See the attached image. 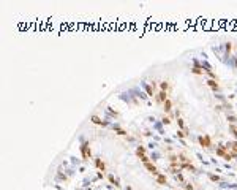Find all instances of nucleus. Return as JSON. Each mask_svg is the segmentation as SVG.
<instances>
[{
    "mask_svg": "<svg viewBox=\"0 0 237 190\" xmlns=\"http://www.w3.org/2000/svg\"><path fill=\"white\" fill-rule=\"evenodd\" d=\"M216 155L223 157L225 160H232V159H235V157H237V154H234V152H228V150H226V146H220L218 149H216Z\"/></svg>",
    "mask_w": 237,
    "mask_h": 190,
    "instance_id": "f257e3e1",
    "label": "nucleus"
},
{
    "mask_svg": "<svg viewBox=\"0 0 237 190\" xmlns=\"http://www.w3.org/2000/svg\"><path fill=\"white\" fill-rule=\"evenodd\" d=\"M81 154H82L84 159H90V157H92V150H90L89 143H82V146H81Z\"/></svg>",
    "mask_w": 237,
    "mask_h": 190,
    "instance_id": "f03ea898",
    "label": "nucleus"
},
{
    "mask_svg": "<svg viewBox=\"0 0 237 190\" xmlns=\"http://www.w3.org/2000/svg\"><path fill=\"white\" fill-rule=\"evenodd\" d=\"M199 143H201V146H204V147H210V146H212V141H210V136H209V135L199 136Z\"/></svg>",
    "mask_w": 237,
    "mask_h": 190,
    "instance_id": "7ed1b4c3",
    "label": "nucleus"
},
{
    "mask_svg": "<svg viewBox=\"0 0 237 190\" xmlns=\"http://www.w3.org/2000/svg\"><path fill=\"white\" fill-rule=\"evenodd\" d=\"M144 166H146V168H147V169L150 171V173H152V174H153L155 178H156L158 174H160V173H158V169H156V166H155L153 163H150V162H149V163H144Z\"/></svg>",
    "mask_w": 237,
    "mask_h": 190,
    "instance_id": "20e7f679",
    "label": "nucleus"
},
{
    "mask_svg": "<svg viewBox=\"0 0 237 190\" xmlns=\"http://www.w3.org/2000/svg\"><path fill=\"white\" fill-rule=\"evenodd\" d=\"M206 84H207V86H209V87H210V89H212L213 92H216V90H218V89H220V86H218V83H216L215 79H207V81H206Z\"/></svg>",
    "mask_w": 237,
    "mask_h": 190,
    "instance_id": "39448f33",
    "label": "nucleus"
},
{
    "mask_svg": "<svg viewBox=\"0 0 237 190\" xmlns=\"http://www.w3.org/2000/svg\"><path fill=\"white\" fill-rule=\"evenodd\" d=\"M95 165H96V168H98V169L106 171V165H104V162H103L101 159H95Z\"/></svg>",
    "mask_w": 237,
    "mask_h": 190,
    "instance_id": "423d86ee",
    "label": "nucleus"
},
{
    "mask_svg": "<svg viewBox=\"0 0 237 190\" xmlns=\"http://www.w3.org/2000/svg\"><path fill=\"white\" fill-rule=\"evenodd\" d=\"M156 100H158V102H160V103H164V102L168 100V93L161 90L160 93H158V95H156Z\"/></svg>",
    "mask_w": 237,
    "mask_h": 190,
    "instance_id": "0eeeda50",
    "label": "nucleus"
},
{
    "mask_svg": "<svg viewBox=\"0 0 237 190\" xmlns=\"http://www.w3.org/2000/svg\"><path fill=\"white\" fill-rule=\"evenodd\" d=\"M226 149H231L234 154H237V141H232V143H228L226 144Z\"/></svg>",
    "mask_w": 237,
    "mask_h": 190,
    "instance_id": "6e6552de",
    "label": "nucleus"
},
{
    "mask_svg": "<svg viewBox=\"0 0 237 190\" xmlns=\"http://www.w3.org/2000/svg\"><path fill=\"white\" fill-rule=\"evenodd\" d=\"M90 121H92L93 124H96V125H103V127L106 125V122H103V121H101L100 117H98V116H92V119H90Z\"/></svg>",
    "mask_w": 237,
    "mask_h": 190,
    "instance_id": "1a4fd4ad",
    "label": "nucleus"
},
{
    "mask_svg": "<svg viewBox=\"0 0 237 190\" xmlns=\"http://www.w3.org/2000/svg\"><path fill=\"white\" fill-rule=\"evenodd\" d=\"M163 106H164V111H166V112H171V109H172V102L168 98V100L163 103Z\"/></svg>",
    "mask_w": 237,
    "mask_h": 190,
    "instance_id": "9d476101",
    "label": "nucleus"
},
{
    "mask_svg": "<svg viewBox=\"0 0 237 190\" xmlns=\"http://www.w3.org/2000/svg\"><path fill=\"white\" fill-rule=\"evenodd\" d=\"M156 182L160 184V185H164V184H166V176H164V174H158V176H156Z\"/></svg>",
    "mask_w": 237,
    "mask_h": 190,
    "instance_id": "9b49d317",
    "label": "nucleus"
},
{
    "mask_svg": "<svg viewBox=\"0 0 237 190\" xmlns=\"http://www.w3.org/2000/svg\"><path fill=\"white\" fill-rule=\"evenodd\" d=\"M191 71H193L194 74H202V73H204V71H202V70L199 68V65H198V62H194V68H193Z\"/></svg>",
    "mask_w": 237,
    "mask_h": 190,
    "instance_id": "f8f14e48",
    "label": "nucleus"
},
{
    "mask_svg": "<svg viewBox=\"0 0 237 190\" xmlns=\"http://www.w3.org/2000/svg\"><path fill=\"white\" fill-rule=\"evenodd\" d=\"M229 130H231L232 135L237 138V125H235V124H231V125H229Z\"/></svg>",
    "mask_w": 237,
    "mask_h": 190,
    "instance_id": "ddd939ff",
    "label": "nucleus"
},
{
    "mask_svg": "<svg viewBox=\"0 0 237 190\" xmlns=\"http://www.w3.org/2000/svg\"><path fill=\"white\" fill-rule=\"evenodd\" d=\"M160 87H161V90H163V92H168V89H169V83L163 81V83H160Z\"/></svg>",
    "mask_w": 237,
    "mask_h": 190,
    "instance_id": "4468645a",
    "label": "nucleus"
},
{
    "mask_svg": "<svg viewBox=\"0 0 237 190\" xmlns=\"http://www.w3.org/2000/svg\"><path fill=\"white\" fill-rule=\"evenodd\" d=\"M114 130L118 133V135H122V136H125V135H127V131H125L123 128H120V127H114Z\"/></svg>",
    "mask_w": 237,
    "mask_h": 190,
    "instance_id": "2eb2a0df",
    "label": "nucleus"
},
{
    "mask_svg": "<svg viewBox=\"0 0 237 190\" xmlns=\"http://www.w3.org/2000/svg\"><path fill=\"white\" fill-rule=\"evenodd\" d=\"M177 124H179V128H180V130H185V122H183V119L179 117V119H177Z\"/></svg>",
    "mask_w": 237,
    "mask_h": 190,
    "instance_id": "dca6fc26",
    "label": "nucleus"
},
{
    "mask_svg": "<svg viewBox=\"0 0 237 190\" xmlns=\"http://www.w3.org/2000/svg\"><path fill=\"white\" fill-rule=\"evenodd\" d=\"M137 157L141 159V162H144V163H149V157H147V155H144V154H137Z\"/></svg>",
    "mask_w": 237,
    "mask_h": 190,
    "instance_id": "f3484780",
    "label": "nucleus"
},
{
    "mask_svg": "<svg viewBox=\"0 0 237 190\" xmlns=\"http://www.w3.org/2000/svg\"><path fill=\"white\" fill-rule=\"evenodd\" d=\"M146 90H147V93H149V95H153V89H152V86H149V84H147V86H146Z\"/></svg>",
    "mask_w": 237,
    "mask_h": 190,
    "instance_id": "a211bd4d",
    "label": "nucleus"
},
{
    "mask_svg": "<svg viewBox=\"0 0 237 190\" xmlns=\"http://www.w3.org/2000/svg\"><path fill=\"white\" fill-rule=\"evenodd\" d=\"M177 135H179L180 138H185V136H187V133H185V130H179V131H177Z\"/></svg>",
    "mask_w": 237,
    "mask_h": 190,
    "instance_id": "6ab92c4d",
    "label": "nucleus"
},
{
    "mask_svg": "<svg viewBox=\"0 0 237 190\" xmlns=\"http://www.w3.org/2000/svg\"><path fill=\"white\" fill-rule=\"evenodd\" d=\"M228 121H229L231 124H235V122H237V119H235L234 116H228Z\"/></svg>",
    "mask_w": 237,
    "mask_h": 190,
    "instance_id": "aec40b11",
    "label": "nucleus"
},
{
    "mask_svg": "<svg viewBox=\"0 0 237 190\" xmlns=\"http://www.w3.org/2000/svg\"><path fill=\"white\" fill-rule=\"evenodd\" d=\"M108 179H109V182H111V184H115V185H118V184H117V179H114V176H109Z\"/></svg>",
    "mask_w": 237,
    "mask_h": 190,
    "instance_id": "412c9836",
    "label": "nucleus"
},
{
    "mask_svg": "<svg viewBox=\"0 0 237 190\" xmlns=\"http://www.w3.org/2000/svg\"><path fill=\"white\" fill-rule=\"evenodd\" d=\"M209 178H210L212 181H220V178H218V176H215V174H210Z\"/></svg>",
    "mask_w": 237,
    "mask_h": 190,
    "instance_id": "4be33fe9",
    "label": "nucleus"
},
{
    "mask_svg": "<svg viewBox=\"0 0 237 190\" xmlns=\"http://www.w3.org/2000/svg\"><path fill=\"white\" fill-rule=\"evenodd\" d=\"M163 122H164V124H169V122H171V119L166 116V117H163Z\"/></svg>",
    "mask_w": 237,
    "mask_h": 190,
    "instance_id": "5701e85b",
    "label": "nucleus"
},
{
    "mask_svg": "<svg viewBox=\"0 0 237 190\" xmlns=\"http://www.w3.org/2000/svg\"><path fill=\"white\" fill-rule=\"evenodd\" d=\"M187 190H194V188H193V185H190V184H187Z\"/></svg>",
    "mask_w": 237,
    "mask_h": 190,
    "instance_id": "b1692460",
    "label": "nucleus"
}]
</instances>
